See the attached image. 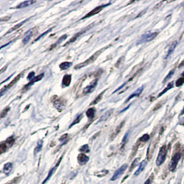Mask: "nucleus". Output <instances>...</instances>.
<instances>
[{"label": "nucleus", "instance_id": "obj_1", "mask_svg": "<svg viewBox=\"0 0 184 184\" xmlns=\"http://www.w3.org/2000/svg\"><path fill=\"white\" fill-rule=\"evenodd\" d=\"M104 50V48H103V49H101L98 50V51H97L95 53H94V55H92V56L89 58V59H86V61H84V62L81 63V64H79L78 65H77V66H75V69H81L82 68L85 67L86 66H88V65L92 64V63L94 62L95 60L97 59V57L99 56V55H101V53L103 52V50Z\"/></svg>", "mask_w": 184, "mask_h": 184}, {"label": "nucleus", "instance_id": "obj_2", "mask_svg": "<svg viewBox=\"0 0 184 184\" xmlns=\"http://www.w3.org/2000/svg\"><path fill=\"white\" fill-rule=\"evenodd\" d=\"M167 148L166 146H163L161 148L160 151H159L158 157H157V159L156 160V164L157 166H160L162 163H163L166 160V155H167Z\"/></svg>", "mask_w": 184, "mask_h": 184}, {"label": "nucleus", "instance_id": "obj_3", "mask_svg": "<svg viewBox=\"0 0 184 184\" xmlns=\"http://www.w3.org/2000/svg\"><path fill=\"white\" fill-rule=\"evenodd\" d=\"M158 35L157 33H147L144 34L142 37L139 39V40L137 42V44L144 42H151L152 40H154V38L157 37V35Z\"/></svg>", "mask_w": 184, "mask_h": 184}, {"label": "nucleus", "instance_id": "obj_4", "mask_svg": "<svg viewBox=\"0 0 184 184\" xmlns=\"http://www.w3.org/2000/svg\"><path fill=\"white\" fill-rule=\"evenodd\" d=\"M110 4L111 3H108V4H106L101 5V6H99L97 7H96V8H94V9L92 10V11L90 12V13H88L87 14H86V15L84 16V17L82 18L81 19H86V18H88V17H91V16L95 15V14L99 13L101 11H102V9L103 8H105V7L109 6V5H110Z\"/></svg>", "mask_w": 184, "mask_h": 184}, {"label": "nucleus", "instance_id": "obj_5", "mask_svg": "<svg viewBox=\"0 0 184 184\" xmlns=\"http://www.w3.org/2000/svg\"><path fill=\"white\" fill-rule=\"evenodd\" d=\"M181 158V154L180 153H176V154L173 156V158H172V160L170 163V165H169V169L170 170L173 172L175 170L176 166H177V163L179 159Z\"/></svg>", "mask_w": 184, "mask_h": 184}, {"label": "nucleus", "instance_id": "obj_6", "mask_svg": "<svg viewBox=\"0 0 184 184\" xmlns=\"http://www.w3.org/2000/svg\"><path fill=\"white\" fill-rule=\"evenodd\" d=\"M127 167H128L127 164H123V165L122 167H120V168L115 172V174H114L113 177L111 178V180L115 181L116 179H117L121 175H123V173H124V171L126 170Z\"/></svg>", "mask_w": 184, "mask_h": 184}, {"label": "nucleus", "instance_id": "obj_7", "mask_svg": "<svg viewBox=\"0 0 184 184\" xmlns=\"http://www.w3.org/2000/svg\"><path fill=\"white\" fill-rule=\"evenodd\" d=\"M97 79H95V80L93 81V82H91L90 85L87 86L86 87L84 88L83 90V94H90L92 93L95 88V87L97 85Z\"/></svg>", "mask_w": 184, "mask_h": 184}, {"label": "nucleus", "instance_id": "obj_8", "mask_svg": "<svg viewBox=\"0 0 184 184\" xmlns=\"http://www.w3.org/2000/svg\"><path fill=\"white\" fill-rule=\"evenodd\" d=\"M53 104H54L55 107L58 110V111H59V112L62 111L63 108H64V106H65L64 101H63V100L61 99H55V100L53 101Z\"/></svg>", "mask_w": 184, "mask_h": 184}, {"label": "nucleus", "instance_id": "obj_9", "mask_svg": "<svg viewBox=\"0 0 184 184\" xmlns=\"http://www.w3.org/2000/svg\"><path fill=\"white\" fill-rule=\"evenodd\" d=\"M21 74H19V75H17V77H16L15 78H14L13 81H12L11 82V84H9L8 86H5L4 88H3L1 90V95L2 96L4 94V91H6V90H8V89H9L10 88H11V87H12L13 86L14 84H15L17 82V81L19 80V78H20V77H21Z\"/></svg>", "mask_w": 184, "mask_h": 184}, {"label": "nucleus", "instance_id": "obj_10", "mask_svg": "<svg viewBox=\"0 0 184 184\" xmlns=\"http://www.w3.org/2000/svg\"><path fill=\"white\" fill-rule=\"evenodd\" d=\"M143 90H144V86H141L140 87V88H139L137 89V90H135L134 93H132L128 97V98L126 99V101H125V103H127L128 101H129L130 99H132V98L135 97H137V96H139L140 94H141L142 93Z\"/></svg>", "mask_w": 184, "mask_h": 184}, {"label": "nucleus", "instance_id": "obj_11", "mask_svg": "<svg viewBox=\"0 0 184 184\" xmlns=\"http://www.w3.org/2000/svg\"><path fill=\"white\" fill-rule=\"evenodd\" d=\"M77 160L78 162L81 165H84V164L86 163L89 160V157L88 156H86V154H79L78 157H77Z\"/></svg>", "mask_w": 184, "mask_h": 184}, {"label": "nucleus", "instance_id": "obj_12", "mask_svg": "<svg viewBox=\"0 0 184 184\" xmlns=\"http://www.w3.org/2000/svg\"><path fill=\"white\" fill-rule=\"evenodd\" d=\"M71 79H72V76L71 75H65L62 80V86L63 87L68 86L70 84H71Z\"/></svg>", "mask_w": 184, "mask_h": 184}, {"label": "nucleus", "instance_id": "obj_13", "mask_svg": "<svg viewBox=\"0 0 184 184\" xmlns=\"http://www.w3.org/2000/svg\"><path fill=\"white\" fill-rule=\"evenodd\" d=\"M35 3V1H30V0H28V1H25L21 2V3L19 4L17 6H16V8H26V7L30 6V5H32L33 4Z\"/></svg>", "mask_w": 184, "mask_h": 184}, {"label": "nucleus", "instance_id": "obj_14", "mask_svg": "<svg viewBox=\"0 0 184 184\" xmlns=\"http://www.w3.org/2000/svg\"><path fill=\"white\" fill-rule=\"evenodd\" d=\"M67 37H68V36L66 35H64L62 36V37H60L59 40H57V42L56 43H53V44L51 46H50L49 48H48V50H51L52 49H53V48L56 47L57 46H58V45L59 44V43H61L63 42V41H64L65 40H66V39L67 38Z\"/></svg>", "mask_w": 184, "mask_h": 184}, {"label": "nucleus", "instance_id": "obj_15", "mask_svg": "<svg viewBox=\"0 0 184 184\" xmlns=\"http://www.w3.org/2000/svg\"><path fill=\"white\" fill-rule=\"evenodd\" d=\"M43 76H44V74L42 73V74L40 75L37 76V77H34V79H32V80H31V81H30V82H29V84H28L27 85H26L25 87H24V88H27V87H29L30 86L33 85V84L34 83H35V82L41 80V79H42L43 78Z\"/></svg>", "mask_w": 184, "mask_h": 184}, {"label": "nucleus", "instance_id": "obj_16", "mask_svg": "<svg viewBox=\"0 0 184 184\" xmlns=\"http://www.w3.org/2000/svg\"><path fill=\"white\" fill-rule=\"evenodd\" d=\"M146 161H143L142 162H141V163L139 164V168H138L137 170L135 172V175L137 176L138 175H139V174L144 170V168H145V167H146Z\"/></svg>", "mask_w": 184, "mask_h": 184}, {"label": "nucleus", "instance_id": "obj_17", "mask_svg": "<svg viewBox=\"0 0 184 184\" xmlns=\"http://www.w3.org/2000/svg\"><path fill=\"white\" fill-rule=\"evenodd\" d=\"M61 160H62V158L59 159V162H58V163H57V165H56V166H55L54 167V168H52L51 169V170H50V171L49 172V173H48V176H47V177H46V179H45L44 181H43V183H42V184H44V183H46V182H47V181H48V179H50V177H51V176L52 175V174H53V173H54V171H55V170H56L57 167L58 166H59V162H60V161H61Z\"/></svg>", "mask_w": 184, "mask_h": 184}, {"label": "nucleus", "instance_id": "obj_18", "mask_svg": "<svg viewBox=\"0 0 184 184\" xmlns=\"http://www.w3.org/2000/svg\"><path fill=\"white\" fill-rule=\"evenodd\" d=\"M113 112V110H108V112H106L104 115H103L102 116H101V117L99 119V122H104V121H106L107 120V119L110 117V116L112 115V113Z\"/></svg>", "mask_w": 184, "mask_h": 184}, {"label": "nucleus", "instance_id": "obj_19", "mask_svg": "<svg viewBox=\"0 0 184 184\" xmlns=\"http://www.w3.org/2000/svg\"><path fill=\"white\" fill-rule=\"evenodd\" d=\"M176 45H177V42H176V41H175V42H173V43H172V45L170 46V47L169 48V50H168V53H167V55H166V56L165 57V59H167V58H168L172 54V53L173 52L174 50H175V48L176 46Z\"/></svg>", "mask_w": 184, "mask_h": 184}, {"label": "nucleus", "instance_id": "obj_20", "mask_svg": "<svg viewBox=\"0 0 184 184\" xmlns=\"http://www.w3.org/2000/svg\"><path fill=\"white\" fill-rule=\"evenodd\" d=\"M12 168H13V164L11 163H7L6 164H5L3 169L4 173L6 174V175H8V174L11 173Z\"/></svg>", "mask_w": 184, "mask_h": 184}, {"label": "nucleus", "instance_id": "obj_21", "mask_svg": "<svg viewBox=\"0 0 184 184\" xmlns=\"http://www.w3.org/2000/svg\"><path fill=\"white\" fill-rule=\"evenodd\" d=\"M72 65V62H64L62 63L61 64L59 65V68L61 70H66L68 68H69L70 67H71Z\"/></svg>", "mask_w": 184, "mask_h": 184}, {"label": "nucleus", "instance_id": "obj_22", "mask_svg": "<svg viewBox=\"0 0 184 184\" xmlns=\"http://www.w3.org/2000/svg\"><path fill=\"white\" fill-rule=\"evenodd\" d=\"M95 113H96L95 108H92L88 109V110H87V112H86V115H87V117H88L89 119H93V118H94V115H95Z\"/></svg>", "mask_w": 184, "mask_h": 184}, {"label": "nucleus", "instance_id": "obj_23", "mask_svg": "<svg viewBox=\"0 0 184 184\" xmlns=\"http://www.w3.org/2000/svg\"><path fill=\"white\" fill-rule=\"evenodd\" d=\"M31 36H32V31L28 30V32L26 33L25 37H24L23 40H22V42H23L24 44H26V43H27L29 42V40H30Z\"/></svg>", "mask_w": 184, "mask_h": 184}, {"label": "nucleus", "instance_id": "obj_24", "mask_svg": "<svg viewBox=\"0 0 184 184\" xmlns=\"http://www.w3.org/2000/svg\"><path fill=\"white\" fill-rule=\"evenodd\" d=\"M86 30H84V31H82V32H80V33H77V34H76V35H75V36H74V37H72V38L71 39V40H70V41H68V42H67V43H66V44H65V45H64V46H66V45H68V44H70V43H73V42H75V40H77V38H78V37H79V36H80L81 35H82V34H84V33H85V32H86Z\"/></svg>", "mask_w": 184, "mask_h": 184}, {"label": "nucleus", "instance_id": "obj_25", "mask_svg": "<svg viewBox=\"0 0 184 184\" xmlns=\"http://www.w3.org/2000/svg\"><path fill=\"white\" fill-rule=\"evenodd\" d=\"M105 91L106 90H103L102 93H100L99 94V95L97 97H96V99H94V100L93 101V102H91L90 103V106H94V105H95V104H97V103H98L99 101H101V98H102V97H103V93H105Z\"/></svg>", "mask_w": 184, "mask_h": 184}, {"label": "nucleus", "instance_id": "obj_26", "mask_svg": "<svg viewBox=\"0 0 184 184\" xmlns=\"http://www.w3.org/2000/svg\"><path fill=\"white\" fill-rule=\"evenodd\" d=\"M28 20V19H26V20H24V21H21V22H20L19 24H18L17 25H16V26H13V28H12L11 29H10V30L8 31V32H7L6 34H9V33H11V32H13V31H14V30H15L16 29H17V28H19V27H20V26H21L23 25V24H24L26 23V21H27Z\"/></svg>", "mask_w": 184, "mask_h": 184}, {"label": "nucleus", "instance_id": "obj_27", "mask_svg": "<svg viewBox=\"0 0 184 184\" xmlns=\"http://www.w3.org/2000/svg\"><path fill=\"white\" fill-rule=\"evenodd\" d=\"M14 139L13 137H11L8 138L6 141H4V142H5V144H6V146H7V147H8V148H10L11 146H13V144H14Z\"/></svg>", "mask_w": 184, "mask_h": 184}, {"label": "nucleus", "instance_id": "obj_28", "mask_svg": "<svg viewBox=\"0 0 184 184\" xmlns=\"http://www.w3.org/2000/svg\"><path fill=\"white\" fill-rule=\"evenodd\" d=\"M82 117H83V115H79V116H77V117L74 120V122H72L71 125H70V126H69V128H71L72 126H73L74 125H75V124H77V123H79V122H80L81 121V119H82Z\"/></svg>", "mask_w": 184, "mask_h": 184}, {"label": "nucleus", "instance_id": "obj_29", "mask_svg": "<svg viewBox=\"0 0 184 184\" xmlns=\"http://www.w3.org/2000/svg\"><path fill=\"white\" fill-rule=\"evenodd\" d=\"M7 148H8V147H7L6 144H5V142H2L1 145H0V152H1V154L6 152Z\"/></svg>", "mask_w": 184, "mask_h": 184}, {"label": "nucleus", "instance_id": "obj_30", "mask_svg": "<svg viewBox=\"0 0 184 184\" xmlns=\"http://www.w3.org/2000/svg\"><path fill=\"white\" fill-rule=\"evenodd\" d=\"M173 83H170L168 84V87H166V89L165 90H163V92H161V93L159 94V96L158 97H161V95H163V94L165 93H166L167 91L168 90H170V88H173Z\"/></svg>", "mask_w": 184, "mask_h": 184}, {"label": "nucleus", "instance_id": "obj_31", "mask_svg": "<svg viewBox=\"0 0 184 184\" xmlns=\"http://www.w3.org/2000/svg\"><path fill=\"white\" fill-rule=\"evenodd\" d=\"M79 151L83 152H88L90 151V149H89V146L88 144H85L83 146H81L80 148V149H79Z\"/></svg>", "mask_w": 184, "mask_h": 184}, {"label": "nucleus", "instance_id": "obj_32", "mask_svg": "<svg viewBox=\"0 0 184 184\" xmlns=\"http://www.w3.org/2000/svg\"><path fill=\"white\" fill-rule=\"evenodd\" d=\"M21 176H19V177H15L14 179H13V180L9 181V182L7 183L6 184H17L18 183L19 181H21Z\"/></svg>", "mask_w": 184, "mask_h": 184}, {"label": "nucleus", "instance_id": "obj_33", "mask_svg": "<svg viewBox=\"0 0 184 184\" xmlns=\"http://www.w3.org/2000/svg\"><path fill=\"white\" fill-rule=\"evenodd\" d=\"M42 143H43L42 141H40V142L38 143L37 146L36 147V148L35 150V154L37 153V152H40L41 151V149H42Z\"/></svg>", "mask_w": 184, "mask_h": 184}, {"label": "nucleus", "instance_id": "obj_34", "mask_svg": "<svg viewBox=\"0 0 184 184\" xmlns=\"http://www.w3.org/2000/svg\"><path fill=\"white\" fill-rule=\"evenodd\" d=\"M52 30V28H50V29H49V30H46V32H44V33H43V34H42V35H40V36H39V37H37V39H36V40H35V42H37V41H38V40H40V39H41V38H42V37H43V36H45L46 35H47V34H48V33H50V31H51Z\"/></svg>", "mask_w": 184, "mask_h": 184}, {"label": "nucleus", "instance_id": "obj_35", "mask_svg": "<svg viewBox=\"0 0 184 184\" xmlns=\"http://www.w3.org/2000/svg\"><path fill=\"white\" fill-rule=\"evenodd\" d=\"M175 73V70H173V71H171L170 72H169V74L168 75H167L166 77V78L164 79V80H163V82H165V81H168V79H170V78H171V77L173 75V74Z\"/></svg>", "mask_w": 184, "mask_h": 184}, {"label": "nucleus", "instance_id": "obj_36", "mask_svg": "<svg viewBox=\"0 0 184 184\" xmlns=\"http://www.w3.org/2000/svg\"><path fill=\"white\" fill-rule=\"evenodd\" d=\"M183 84H184V77H181V78L179 79L178 80L176 81V86H182Z\"/></svg>", "mask_w": 184, "mask_h": 184}, {"label": "nucleus", "instance_id": "obj_37", "mask_svg": "<svg viewBox=\"0 0 184 184\" xmlns=\"http://www.w3.org/2000/svg\"><path fill=\"white\" fill-rule=\"evenodd\" d=\"M9 110H10V108H9V107H7L6 108L4 109V110L2 111V113H1V117H2V118H3V117H4V116H6V114H7V113L8 112Z\"/></svg>", "mask_w": 184, "mask_h": 184}, {"label": "nucleus", "instance_id": "obj_38", "mask_svg": "<svg viewBox=\"0 0 184 184\" xmlns=\"http://www.w3.org/2000/svg\"><path fill=\"white\" fill-rule=\"evenodd\" d=\"M149 139H150V137L148 135H144V136H142L141 138H140L139 140L141 141H147Z\"/></svg>", "mask_w": 184, "mask_h": 184}, {"label": "nucleus", "instance_id": "obj_39", "mask_svg": "<svg viewBox=\"0 0 184 184\" xmlns=\"http://www.w3.org/2000/svg\"><path fill=\"white\" fill-rule=\"evenodd\" d=\"M34 77H35V72H31L30 74L28 75V79H29V80L31 81L32 79H34Z\"/></svg>", "mask_w": 184, "mask_h": 184}, {"label": "nucleus", "instance_id": "obj_40", "mask_svg": "<svg viewBox=\"0 0 184 184\" xmlns=\"http://www.w3.org/2000/svg\"><path fill=\"white\" fill-rule=\"evenodd\" d=\"M123 124H124V122H122V123H121V124H120L119 125L118 128H117V130H116V131H115V135H117V133H119V132L120 131V129H121V128H122V126L123 125Z\"/></svg>", "mask_w": 184, "mask_h": 184}, {"label": "nucleus", "instance_id": "obj_41", "mask_svg": "<svg viewBox=\"0 0 184 184\" xmlns=\"http://www.w3.org/2000/svg\"><path fill=\"white\" fill-rule=\"evenodd\" d=\"M127 84V82H125V83H124V84H123V85H122V86H119V88H118L117 89V90H115V91H114V92H113V94H114V93H116V92H118L119 90H121V89H122V88H123V86H125V84Z\"/></svg>", "mask_w": 184, "mask_h": 184}, {"label": "nucleus", "instance_id": "obj_42", "mask_svg": "<svg viewBox=\"0 0 184 184\" xmlns=\"http://www.w3.org/2000/svg\"><path fill=\"white\" fill-rule=\"evenodd\" d=\"M67 137H68V134H65V135H63V136L61 137V138H60V139H59V141H64L65 139H66Z\"/></svg>", "mask_w": 184, "mask_h": 184}, {"label": "nucleus", "instance_id": "obj_43", "mask_svg": "<svg viewBox=\"0 0 184 184\" xmlns=\"http://www.w3.org/2000/svg\"><path fill=\"white\" fill-rule=\"evenodd\" d=\"M138 160H139V159H135V160L134 161V162H133V163H132L131 168H130V170H131L132 168H135V166L136 165V163H137V161H138Z\"/></svg>", "mask_w": 184, "mask_h": 184}, {"label": "nucleus", "instance_id": "obj_44", "mask_svg": "<svg viewBox=\"0 0 184 184\" xmlns=\"http://www.w3.org/2000/svg\"><path fill=\"white\" fill-rule=\"evenodd\" d=\"M128 135H129V131H128L126 134L125 135V136L123 137V140H122V143L123 144V143H124L125 141V140H126V139H127V137H128Z\"/></svg>", "mask_w": 184, "mask_h": 184}, {"label": "nucleus", "instance_id": "obj_45", "mask_svg": "<svg viewBox=\"0 0 184 184\" xmlns=\"http://www.w3.org/2000/svg\"><path fill=\"white\" fill-rule=\"evenodd\" d=\"M144 184H151V180L150 179H148L146 182L144 183Z\"/></svg>", "mask_w": 184, "mask_h": 184}, {"label": "nucleus", "instance_id": "obj_46", "mask_svg": "<svg viewBox=\"0 0 184 184\" xmlns=\"http://www.w3.org/2000/svg\"><path fill=\"white\" fill-rule=\"evenodd\" d=\"M183 65H184V61H183V62L182 63H181V64H180V66H183Z\"/></svg>", "mask_w": 184, "mask_h": 184}, {"label": "nucleus", "instance_id": "obj_47", "mask_svg": "<svg viewBox=\"0 0 184 184\" xmlns=\"http://www.w3.org/2000/svg\"><path fill=\"white\" fill-rule=\"evenodd\" d=\"M182 75H183V76H184V73H183V74H182Z\"/></svg>", "mask_w": 184, "mask_h": 184}]
</instances>
